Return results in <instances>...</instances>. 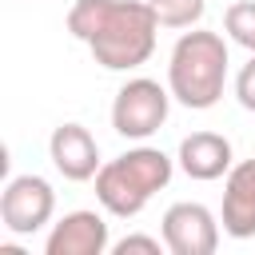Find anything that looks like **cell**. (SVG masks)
I'll list each match as a JSON object with an SVG mask.
<instances>
[{
	"instance_id": "1",
	"label": "cell",
	"mask_w": 255,
	"mask_h": 255,
	"mask_svg": "<svg viewBox=\"0 0 255 255\" xmlns=\"http://www.w3.org/2000/svg\"><path fill=\"white\" fill-rule=\"evenodd\" d=\"M68 32L92 48L100 68L128 72L151 60L159 20L147 0H76L68 8Z\"/></svg>"
},
{
	"instance_id": "2",
	"label": "cell",
	"mask_w": 255,
	"mask_h": 255,
	"mask_svg": "<svg viewBox=\"0 0 255 255\" xmlns=\"http://www.w3.org/2000/svg\"><path fill=\"white\" fill-rule=\"evenodd\" d=\"M223 84H227V40L219 32H203V28L183 32L167 60L171 96L191 112H207L219 104Z\"/></svg>"
},
{
	"instance_id": "3",
	"label": "cell",
	"mask_w": 255,
	"mask_h": 255,
	"mask_svg": "<svg viewBox=\"0 0 255 255\" xmlns=\"http://www.w3.org/2000/svg\"><path fill=\"white\" fill-rule=\"evenodd\" d=\"M171 171H175V163L159 147H131L96 171V199L108 215L131 219L147 207V199L155 191H163L171 183Z\"/></svg>"
},
{
	"instance_id": "4",
	"label": "cell",
	"mask_w": 255,
	"mask_h": 255,
	"mask_svg": "<svg viewBox=\"0 0 255 255\" xmlns=\"http://www.w3.org/2000/svg\"><path fill=\"white\" fill-rule=\"evenodd\" d=\"M167 108H171V88H159V80L135 76L112 100V128L124 139H147L163 128Z\"/></svg>"
},
{
	"instance_id": "5",
	"label": "cell",
	"mask_w": 255,
	"mask_h": 255,
	"mask_svg": "<svg viewBox=\"0 0 255 255\" xmlns=\"http://www.w3.org/2000/svg\"><path fill=\"white\" fill-rule=\"evenodd\" d=\"M56 211V191L44 175H16L4 183L0 195V223L12 235H36L40 227L52 223Z\"/></svg>"
},
{
	"instance_id": "6",
	"label": "cell",
	"mask_w": 255,
	"mask_h": 255,
	"mask_svg": "<svg viewBox=\"0 0 255 255\" xmlns=\"http://www.w3.org/2000/svg\"><path fill=\"white\" fill-rule=\"evenodd\" d=\"M163 243L171 255H215L219 247V219L203 203H171L163 211Z\"/></svg>"
},
{
	"instance_id": "7",
	"label": "cell",
	"mask_w": 255,
	"mask_h": 255,
	"mask_svg": "<svg viewBox=\"0 0 255 255\" xmlns=\"http://www.w3.org/2000/svg\"><path fill=\"white\" fill-rule=\"evenodd\" d=\"M48 155H52L56 171L72 183L96 179V171L104 167L100 163V143L92 139V131L84 124H60L48 139Z\"/></svg>"
},
{
	"instance_id": "8",
	"label": "cell",
	"mask_w": 255,
	"mask_h": 255,
	"mask_svg": "<svg viewBox=\"0 0 255 255\" xmlns=\"http://www.w3.org/2000/svg\"><path fill=\"white\" fill-rule=\"evenodd\" d=\"M112 239L100 211H68L44 239V255H104Z\"/></svg>"
},
{
	"instance_id": "9",
	"label": "cell",
	"mask_w": 255,
	"mask_h": 255,
	"mask_svg": "<svg viewBox=\"0 0 255 255\" xmlns=\"http://www.w3.org/2000/svg\"><path fill=\"white\" fill-rule=\"evenodd\" d=\"M175 159H179L183 175L187 179H199V183H211V179H219V175H227L235 167L231 139L219 135V131H191V135H183Z\"/></svg>"
},
{
	"instance_id": "10",
	"label": "cell",
	"mask_w": 255,
	"mask_h": 255,
	"mask_svg": "<svg viewBox=\"0 0 255 255\" xmlns=\"http://www.w3.org/2000/svg\"><path fill=\"white\" fill-rule=\"evenodd\" d=\"M223 231L231 239L255 235V159H243L223 179Z\"/></svg>"
},
{
	"instance_id": "11",
	"label": "cell",
	"mask_w": 255,
	"mask_h": 255,
	"mask_svg": "<svg viewBox=\"0 0 255 255\" xmlns=\"http://www.w3.org/2000/svg\"><path fill=\"white\" fill-rule=\"evenodd\" d=\"M159 28H191L203 20V8L207 0H147Z\"/></svg>"
},
{
	"instance_id": "12",
	"label": "cell",
	"mask_w": 255,
	"mask_h": 255,
	"mask_svg": "<svg viewBox=\"0 0 255 255\" xmlns=\"http://www.w3.org/2000/svg\"><path fill=\"white\" fill-rule=\"evenodd\" d=\"M223 32H227L239 48L255 52V0H235V4H227V12H223Z\"/></svg>"
},
{
	"instance_id": "13",
	"label": "cell",
	"mask_w": 255,
	"mask_h": 255,
	"mask_svg": "<svg viewBox=\"0 0 255 255\" xmlns=\"http://www.w3.org/2000/svg\"><path fill=\"white\" fill-rule=\"evenodd\" d=\"M167 243H159L155 235H124L120 243H112L116 255H131V251H143V255H159Z\"/></svg>"
},
{
	"instance_id": "14",
	"label": "cell",
	"mask_w": 255,
	"mask_h": 255,
	"mask_svg": "<svg viewBox=\"0 0 255 255\" xmlns=\"http://www.w3.org/2000/svg\"><path fill=\"white\" fill-rule=\"evenodd\" d=\"M235 96H239V104H243L247 112H255V52H251V60L239 68V76H235Z\"/></svg>"
}]
</instances>
